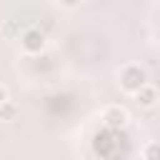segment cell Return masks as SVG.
<instances>
[{"mask_svg": "<svg viewBox=\"0 0 160 160\" xmlns=\"http://www.w3.org/2000/svg\"><path fill=\"white\" fill-rule=\"evenodd\" d=\"M142 85H148V70L140 68V65H128L122 72H120V88L130 95H135Z\"/></svg>", "mask_w": 160, "mask_h": 160, "instance_id": "1", "label": "cell"}, {"mask_svg": "<svg viewBox=\"0 0 160 160\" xmlns=\"http://www.w3.org/2000/svg\"><path fill=\"white\" fill-rule=\"evenodd\" d=\"M20 48H22L28 55H38V52L45 50V35H42L40 30L30 28V30H25V32L20 35Z\"/></svg>", "mask_w": 160, "mask_h": 160, "instance_id": "2", "label": "cell"}, {"mask_svg": "<svg viewBox=\"0 0 160 160\" xmlns=\"http://www.w3.org/2000/svg\"><path fill=\"white\" fill-rule=\"evenodd\" d=\"M102 122H105L108 128L118 130V128H122V125L128 122V110L120 108V105H110V108L102 110Z\"/></svg>", "mask_w": 160, "mask_h": 160, "instance_id": "3", "label": "cell"}, {"mask_svg": "<svg viewBox=\"0 0 160 160\" xmlns=\"http://www.w3.org/2000/svg\"><path fill=\"white\" fill-rule=\"evenodd\" d=\"M135 102H138L140 108H152V105L158 102V90H155L152 85H142V88L135 92Z\"/></svg>", "mask_w": 160, "mask_h": 160, "instance_id": "4", "label": "cell"}, {"mask_svg": "<svg viewBox=\"0 0 160 160\" xmlns=\"http://www.w3.org/2000/svg\"><path fill=\"white\" fill-rule=\"evenodd\" d=\"M18 115H20V108H18L12 100H8V102H2V105H0V120L12 122V120H18Z\"/></svg>", "mask_w": 160, "mask_h": 160, "instance_id": "5", "label": "cell"}, {"mask_svg": "<svg viewBox=\"0 0 160 160\" xmlns=\"http://www.w3.org/2000/svg\"><path fill=\"white\" fill-rule=\"evenodd\" d=\"M142 158L145 160H160V142L158 140H150L142 145Z\"/></svg>", "mask_w": 160, "mask_h": 160, "instance_id": "6", "label": "cell"}, {"mask_svg": "<svg viewBox=\"0 0 160 160\" xmlns=\"http://www.w3.org/2000/svg\"><path fill=\"white\" fill-rule=\"evenodd\" d=\"M2 102H8V90L0 85V105H2Z\"/></svg>", "mask_w": 160, "mask_h": 160, "instance_id": "7", "label": "cell"}, {"mask_svg": "<svg viewBox=\"0 0 160 160\" xmlns=\"http://www.w3.org/2000/svg\"><path fill=\"white\" fill-rule=\"evenodd\" d=\"M58 2H62V5H70V8H72V5H78V0H58Z\"/></svg>", "mask_w": 160, "mask_h": 160, "instance_id": "8", "label": "cell"}]
</instances>
